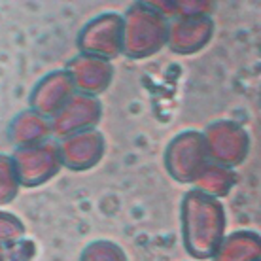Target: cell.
I'll return each mask as SVG.
<instances>
[{"mask_svg": "<svg viewBox=\"0 0 261 261\" xmlns=\"http://www.w3.org/2000/svg\"><path fill=\"white\" fill-rule=\"evenodd\" d=\"M208 155L212 163L223 165L229 169H237L246 161L250 153L248 130L233 119H218L204 127L202 130Z\"/></svg>", "mask_w": 261, "mask_h": 261, "instance_id": "cell-5", "label": "cell"}, {"mask_svg": "<svg viewBox=\"0 0 261 261\" xmlns=\"http://www.w3.org/2000/svg\"><path fill=\"white\" fill-rule=\"evenodd\" d=\"M80 261H129V257L118 242L98 239V241L89 242L82 250Z\"/></svg>", "mask_w": 261, "mask_h": 261, "instance_id": "cell-16", "label": "cell"}, {"mask_svg": "<svg viewBox=\"0 0 261 261\" xmlns=\"http://www.w3.org/2000/svg\"><path fill=\"white\" fill-rule=\"evenodd\" d=\"M102 119V102L98 97H89L76 93L70 102L61 110V114L53 123V137L55 140H63L72 135H80L85 130L97 129Z\"/></svg>", "mask_w": 261, "mask_h": 261, "instance_id": "cell-8", "label": "cell"}, {"mask_svg": "<svg viewBox=\"0 0 261 261\" xmlns=\"http://www.w3.org/2000/svg\"><path fill=\"white\" fill-rule=\"evenodd\" d=\"M208 163L210 155L204 135L195 129L178 133L163 151L165 170L178 184L193 186Z\"/></svg>", "mask_w": 261, "mask_h": 261, "instance_id": "cell-3", "label": "cell"}, {"mask_svg": "<svg viewBox=\"0 0 261 261\" xmlns=\"http://www.w3.org/2000/svg\"><path fill=\"white\" fill-rule=\"evenodd\" d=\"M12 161L17 170L21 188H27V190L44 186L51 178L57 176L61 169H65L61 159L59 142L55 138L33 148L13 150Z\"/></svg>", "mask_w": 261, "mask_h": 261, "instance_id": "cell-6", "label": "cell"}, {"mask_svg": "<svg viewBox=\"0 0 261 261\" xmlns=\"http://www.w3.org/2000/svg\"><path fill=\"white\" fill-rule=\"evenodd\" d=\"M153 6L163 13L169 21L191 19V17H204L216 12V2L208 0H155Z\"/></svg>", "mask_w": 261, "mask_h": 261, "instance_id": "cell-15", "label": "cell"}, {"mask_svg": "<svg viewBox=\"0 0 261 261\" xmlns=\"http://www.w3.org/2000/svg\"><path fill=\"white\" fill-rule=\"evenodd\" d=\"M123 21L125 57L148 59L169 46L170 21L151 2H133L123 12Z\"/></svg>", "mask_w": 261, "mask_h": 261, "instance_id": "cell-2", "label": "cell"}, {"mask_svg": "<svg viewBox=\"0 0 261 261\" xmlns=\"http://www.w3.org/2000/svg\"><path fill=\"white\" fill-rule=\"evenodd\" d=\"M0 231H2V244L4 248H10L15 242H19L25 237V225L19 218L12 212H2L0 214Z\"/></svg>", "mask_w": 261, "mask_h": 261, "instance_id": "cell-18", "label": "cell"}, {"mask_svg": "<svg viewBox=\"0 0 261 261\" xmlns=\"http://www.w3.org/2000/svg\"><path fill=\"white\" fill-rule=\"evenodd\" d=\"M123 13L105 12L89 19L80 29L76 47H78V53L93 55L112 63L116 57L123 55Z\"/></svg>", "mask_w": 261, "mask_h": 261, "instance_id": "cell-4", "label": "cell"}, {"mask_svg": "<svg viewBox=\"0 0 261 261\" xmlns=\"http://www.w3.org/2000/svg\"><path fill=\"white\" fill-rule=\"evenodd\" d=\"M227 216L220 199L188 190L180 202V231L186 254L195 261H212L225 239Z\"/></svg>", "mask_w": 261, "mask_h": 261, "instance_id": "cell-1", "label": "cell"}, {"mask_svg": "<svg viewBox=\"0 0 261 261\" xmlns=\"http://www.w3.org/2000/svg\"><path fill=\"white\" fill-rule=\"evenodd\" d=\"M216 23L210 15L170 21L169 49L176 55H195L210 44Z\"/></svg>", "mask_w": 261, "mask_h": 261, "instance_id": "cell-11", "label": "cell"}, {"mask_svg": "<svg viewBox=\"0 0 261 261\" xmlns=\"http://www.w3.org/2000/svg\"><path fill=\"white\" fill-rule=\"evenodd\" d=\"M21 188L19 176H17V170L15 165L12 161V155L2 153L0 155V201L6 206L17 197Z\"/></svg>", "mask_w": 261, "mask_h": 261, "instance_id": "cell-17", "label": "cell"}, {"mask_svg": "<svg viewBox=\"0 0 261 261\" xmlns=\"http://www.w3.org/2000/svg\"><path fill=\"white\" fill-rule=\"evenodd\" d=\"M59 142L63 167L72 172H85L97 167L106 153V138L98 129L72 135Z\"/></svg>", "mask_w": 261, "mask_h": 261, "instance_id": "cell-9", "label": "cell"}, {"mask_svg": "<svg viewBox=\"0 0 261 261\" xmlns=\"http://www.w3.org/2000/svg\"><path fill=\"white\" fill-rule=\"evenodd\" d=\"M235 186H237L235 169H229V167H223V165L210 161L206 165V169L201 172V176L195 180L193 190L222 201L223 197H227L233 191Z\"/></svg>", "mask_w": 261, "mask_h": 261, "instance_id": "cell-14", "label": "cell"}, {"mask_svg": "<svg viewBox=\"0 0 261 261\" xmlns=\"http://www.w3.org/2000/svg\"><path fill=\"white\" fill-rule=\"evenodd\" d=\"M76 85L66 68L47 72L34 84L29 95V108L47 119H55L70 98L76 95Z\"/></svg>", "mask_w": 261, "mask_h": 261, "instance_id": "cell-7", "label": "cell"}, {"mask_svg": "<svg viewBox=\"0 0 261 261\" xmlns=\"http://www.w3.org/2000/svg\"><path fill=\"white\" fill-rule=\"evenodd\" d=\"M212 261H261V235L250 229L227 233Z\"/></svg>", "mask_w": 261, "mask_h": 261, "instance_id": "cell-13", "label": "cell"}, {"mask_svg": "<svg viewBox=\"0 0 261 261\" xmlns=\"http://www.w3.org/2000/svg\"><path fill=\"white\" fill-rule=\"evenodd\" d=\"M53 123L51 119L44 118L42 114L31 110L17 112L6 127V140L15 150L33 148L53 140Z\"/></svg>", "mask_w": 261, "mask_h": 261, "instance_id": "cell-12", "label": "cell"}, {"mask_svg": "<svg viewBox=\"0 0 261 261\" xmlns=\"http://www.w3.org/2000/svg\"><path fill=\"white\" fill-rule=\"evenodd\" d=\"M66 72L72 76L76 91L89 97H100L114 80V66L110 61L93 55L78 53L66 63Z\"/></svg>", "mask_w": 261, "mask_h": 261, "instance_id": "cell-10", "label": "cell"}]
</instances>
